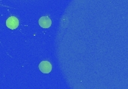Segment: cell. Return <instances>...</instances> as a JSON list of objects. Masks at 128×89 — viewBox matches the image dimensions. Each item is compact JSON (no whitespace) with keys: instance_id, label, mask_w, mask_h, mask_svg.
<instances>
[{"instance_id":"3","label":"cell","mask_w":128,"mask_h":89,"mask_svg":"<svg viewBox=\"0 0 128 89\" xmlns=\"http://www.w3.org/2000/svg\"><path fill=\"white\" fill-rule=\"evenodd\" d=\"M39 25L42 27L43 28H48L52 25V21L50 17L48 16H42L40 18L38 21Z\"/></svg>"},{"instance_id":"2","label":"cell","mask_w":128,"mask_h":89,"mask_svg":"<svg viewBox=\"0 0 128 89\" xmlns=\"http://www.w3.org/2000/svg\"><path fill=\"white\" fill-rule=\"evenodd\" d=\"M39 69L44 74H49L52 71V65L48 61H42L39 64Z\"/></svg>"},{"instance_id":"1","label":"cell","mask_w":128,"mask_h":89,"mask_svg":"<svg viewBox=\"0 0 128 89\" xmlns=\"http://www.w3.org/2000/svg\"><path fill=\"white\" fill-rule=\"evenodd\" d=\"M19 25V21L18 19L15 16H10L6 20V26L10 29H16Z\"/></svg>"}]
</instances>
